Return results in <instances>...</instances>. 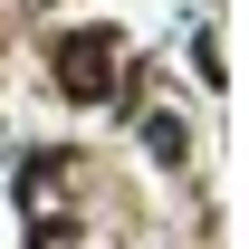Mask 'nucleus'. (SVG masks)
<instances>
[{
  "instance_id": "obj_1",
  "label": "nucleus",
  "mask_w": 249,
  "mask_h": 249,
  "mask_svg": "<svg viewBox=\"0 0 249 249\" xmlns=\"http://www.w3.org/2000/svg\"><path fill=\"white\" fill-rule=\"evenodd\" d=\"M58 77H67V96H106V77H115V29L58 38Z\"/></svg>"
}]
</instances>
